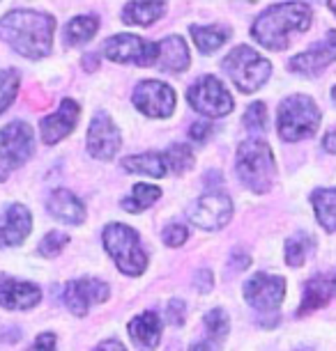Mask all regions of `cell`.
<instances>
[{
    "label": "cell",
    "mask_w": 336,
    "mask_h": 351,
    "mask_svg": "<svg viewBox=\"0 0 336 351\" xmlns=\"http://www.w3.org/2000/svg\"><path fill=\"white\" fill-rule=\"evenodd\" d=\"M318 223L327 232H336V189H320L311 195Z\"/></svg>",
    "instance_id": "obj_25"
},
{
    "label": "cell",
    "mask_w": 336,
    "mask_h": 351,
    "mask_svg": "<svg viewBox=\"0 0 336 351\" xmlns=\"http://www.w3.org/2000/svg\"><path fill=\"white\" fill-rule=\"evenodd\" d=\"M332 62H336V32H327L322 42L313 44L309 51L293 58L291 69L302 76H315Z\"/></svg>",
    "instance_id": "obj_15"
},
{
    "label": "cell",
    "mask_w": 336,
    "mask_h": 351,
    "mask_svg": "<svg viewBox=\"0 0 336 351\" xmlns=\"http://www.w3.org/2000/svg\"><path fill=\"white\" fill-rule=\"evenodd\" d=\"M221 69L245 95L260 90L272 74V62L258 56L251 46H237L221 60Z\"/></svg>",
    "instance_id": "obj_5"
},
{
    "label": "cell",
    "mask_w": 336,
    "mask_h": 351,
    "mask_svg": "<svg viewBox=\"0 0 336 351\" xmlns=\"http://www.w3.org/2000/svg\"><path fill=\"white\" fill-rule=\"evenodd\" d=\"M212 134H214V124H210V122H194L189 129L191 141H196V143H205Z\"/></svg>",
    "instance_id": "obj_36"
},
{
    "label": "cell",
    "mask_w": 336,
    "mask_h": 351,
    "mask_svg": "<svg viewBox=\"0 0 336 351\" xmlns=\"http://www.w3.org/2000/svg\"><path fill=\"white\" fill-rule=\"evenodd\" d=\"M191 37H194L201 53L210 56V53H214L228 42L230 30L226 25H191Z\"/></svg>",
    "instance_id": "obj_24"
},
{
    "label": "cell",
    "mask_w": 336,
    "mask_h": 351,
    "mask_svg": "<svg viewBox=\"0 0 336 351\" xmlns=\"http://www.w3.org/2000/svg\"><path fill=\"white\" fill-rule=\"evenodd\" d=\"M104 248L117 264V269L127 276H141L148 267V255L141 246V237L129 225L109 223L104 228Z\"/></svg>",
    "instance_id": "obj_4"
},
{
    "label": "cell",
    "mask_w": 336,
    "mask_h": 351,
    "mask_svg": "<svg viewBox=\"0 0 336 351\" xmlns=\"http://www.w3.org/2000/svg\"><path fill=\"white\" fill-rule=\"evenodd\" d=\"M83 67L85 69H97V58L95 56H85L83 58Z\"/></svg>",
    "instance_id": "obj_43"
},
{
    "label": "cell",
    "mask_w": 336,
    "mask_h": 351,
    "mask_svg": "<svg viewBox=\"0 0 336 351\" xmlns=\"http://www.w3.org/2000/svg\"><path fill=\"white\" fill-rule=\"evenodd\" d=\"M336 299V274H318L304 285V294L300 303V317L309 315L313 310L327 306L329 301Z\"/></svg>",
    "instance_id": "obj_19"
},
{
    "label": "cell",
    "mask_w": 336,
    "mask_h": 351,
    "mask_svg": "<svg viewBox=\"0 0 336 351\" xmlns=\"http://www.w3.org/2000/svg\"><path fill=\"white\" fill-rule=\"evenodd\" d=\"M131 101L143 115L148 117H170L175 108V92L170 90V85L161 83V81H143L136 85L134 97Z\"/></svg>",
    "instance_id": "obj_12"
},
{
    "label": "cell",
    "mask_w": 336,
    "mask_h": 351,
    "mask_svg": "<svg viewBox=\"0 0 336 351\" xmlns=\"http://www.w3.org/2000/svg\"><path fill=\"white\" fill-rule=\"evenodd\" d=\"M230 216H233V202L219 191H210V193L201 195L187 209L189 223H194L201 230H219L230 221Z\"/></svg>",
    "instance_id": "obj_10"
},
{
    "label": "cell",
    "mask_w": 336,
    "mask_h": 351,
    "mask_svg": "<svg viewBox=\"0 0 336 351\" xmlns=\"http://www.w3.org/2000/svg\"><path fill=\"white\" fill-rule=\"evenodd\" d=\"M109 285L97 280V278H78L65 285V303L76 317H83L92 306L104 303L109 299Z\"/></svg>",
    "instance_id": "obj_13"
},
{
    "label": "cell",
    "mask_w": 336,
    "mask_h": 351,
    "mask_svg": "<svg viewBox=\"0 0 336 351\" xmlns=\"http://www.w3.org/2000/svg\"><path fill=\"white\" fill-rule=\"evenodd\" d=\"M122 168L127 172H136V175H148L155 177V180H161L168 172L166 158L164 154H157V152H148V154H136V156H127L122 161Z\"/></svg>",
    "instance_id": "obj_23"
},
{
    "label": "cell",
    "mask_w": 336,
    "mask_h": 351,
    "mask_svg": "<svg viewBox=\"0 0 336 351\" xmlns=\"http://www.w3.org/2000/svg\"><path fill=\"white\" fill-rule=\"evenodd\" d=\"M189 351H212V342H199V344H194V347H191Z\"/></svg>",
    "instance_id": "obj_44"
},
{
    "label": "cell",
    "mask_w": 336,
    "mask_h": 351,
    "mask_svg": "<svg viewBox=\"0 0 336 351\" xmlns=\"http://www.w3.org/2000/svg\"><path fill=\"white\" fill-rule=\"evenodd\" d=\"M164 12H166L164 3H129L124 5L122 21L131 25H150L159 16H164Z\"/></svg>",
    "instance_id": "obj_27"
},
{
    "label": "cell",
    "mask_w": 336,
    "mask_h": 351,
    "mask_svg": "<svg viewBox=\"0 0 336 351\" xmlns=\"http://www.w3.org/2000/svg\"><path fill=\"white\" fill-rule=\"evenodd\" d=\"M242 124H245L249 131H254V134L265 131L267 129V108H265V104L256 101V104L249 106L245 117H242Z\"/></svg>",
    "instance_id": "obj_33"
},
{
    "label": "cell",
    "mask_w": 336,
    "mask_h": 351,
    "mask_svg": "<svg viewBox=\"0 0 336 351\" xmlns=\"http://www.w3.org/2000/svg\"><path fill=\"white\" fill-rule=\"evenodd\" d=\"M92 351H127V349H124L117 340H107V342H102L100 347H95Z\"/></svg>",
    "instance_id": "obj_41"
},
{
    "label": "cell",
    "mask_w": 336,
    "mask_h": 351,
    "mask_svg": "<svg viewBox=\"0 0 336 351\" xmlns=\"http://www.w3.org/2000/svg\"><path fill=\"white\" fill-rule=\"evenodd\" d=\"M189 62H191L189 49H187V44H184L182 37L168 35L166 39L157 42V67H159L161 71L180 74V71H187Z\"/></svg>",
    "instance_id": "obj_20"
},
{
    "label": "cell",
    "mask_w": 336,
    "mask_h": 351,
    "mask_svg": "<svg viewBox=\"0 0 336 351\" xmlns=\"http://www.w3.org/2000/svg\"><path fill=\"white\" fill-rule=\"evenodd\" d=\"M286 296V280L281 276L256 274L245 285V299L258 313H276Z\"/></svg>",
    "instance_id": "obj_11"
},
{
    "label": "cell",
    "mask_w": 336,
    "mask_h": 351,
    "mask_svg": "<svg viewBox=\"0 0 336 351\" xmlns=\"http://www.w3.org/2000/svg\"><path fill=\"white\" fill-rule=\"evenodd\" d=\"M97 28H100V19L97 16H90V14H83V16H76L65 25V44L67 46H81L85 42H90L95 37Z\"/></svg>",
    "instance_id": "obj_26"
},
{
    "label": "cell",
    "mask_w": 336,
    "mask_h": 351,
    "mask_svg": "<svg viewBox=\"0 0 336 351\" xmlns=\"http://www.w3.org/2000/svg\"><path fill=\"white\" fill-rule=\"evenodd\" d=\"M42 299V289L32 282L0 274V306L5 310H30Z\"/></svg>",
    "instance_id": "obj_17"
},
{
    "label": "cell",
    "mask_w": 336,
    "mask_h": 351,
    "mask_svg": "<svg viewBox=\"0 0 336 351\" xmlns=\"http://www.w3.org/2000/svg\"><path fill=\"white\" fill-rule=\"evenodd\" d=\"M35 154V134L25 122H10L0 129V182Z\"/></svg>",
    "instance_id": "obj_7"
},
{
    "label": "cell",
    "mask_w": 336,
    "mask_h": 351,
    "mask_svg": "<svg viewBox=\"0 0 336 351\" xmlns=\"http://www.w3.org/2000/svg\"><path fill=\"white\" fill-rule=\"evenodd\" d=\"M32 230L30 211L23 204H10L5 214L0 216V248L19 246Z\"/></svg>",
    "instance_id": "obj_18"
},
{
    "label": "cell",
    "mask_w": 336,
    "mask_h": 351,
    "mask_svg": "<svg viewBox=\"0 0 336 351\" xmlns=\"http://www.w3.org/2000/svg\"><path fill=\"white\" fill-rule=\"evenodd\" d=\"M164 158H166V165L175 175H182V172L194 168V152H191L189 145H170L164 152Z\"/></svg>",
    "instance_id": "obj_30"
},
{
    "label": "cell",
    "mask_w": 336,
    "mask_h": 351,
    "mask_svg": "<svg viewBox=\"0 0 336 351\" xmlns=\"http://www.w3.org/2000/svg\"><path fill=\"white\" fill-rule=\"evenodd\" d=\"M67 243H69V237L65 234V232H49V234L42 239V243H39V255L54 257L60 253Z\"/></svg>",
    "instance_id": "obj_34"
},
{
    "label": "cell",
    "mask_w": 336,
    "mask_h": 351,
    "mask_svg": "<svg viewBox=\"0 0 336 351\" xmlns=\"http://www.w3.org/2000/svg\"><path fill=\"white\" fill-rule=\"evenodd\" d=\"M249 262H251V257L245 255V253H240V255H233V262H230V267L237 269V271H245L249 267Z\"/></svg>",
    "instance_id": "obj_40"
},
{
    "label": "cell",
    "mask_w": 336,
    "mask_h": 351,
    "mask_svg": "<svg viewBox=\"0 0 336 351\" xmlns=\"http://www.w3.org/2000/svg\"><path fill=\"white\" fill-rule=\"evenodd\" d=\"M311 25V8L304 3H281L256 19L251 35L269 51H286L295 32H306Z\"/></svg>",
    "instance_id": "obj_2"
},
{
    "label": "cell",
    "mask_w": 336,
    "mask_h": 351,
    "mask_svg": "<svg viewBox=\"0 0 336 351\" xmlns=\"http://www.w3.org/2000/svg\"><path fill=\"white\" fill-rule=\"evenodd\" d=\"M28 351H56V335L54 333H42Z\"/></svg>",
    "instance_id": "obj_38"
},
{
    "label": "cell",
    "mask_w": 336,
    "mask_h": 351,
    "mask_svg": "<svg viewBox=\"0 0 336 351\" xmlns=\"http://www.w3.org/2000/svg\"><path fill=\"white\" fill-rule=\"evenodd\" d=\"M19 83H21V78H19L14 69L0 71V115H3V112L8 110V106L16 99Z\"/></svg>",
    "instance_id": "obj_32"
},
{
    "label": "cell",
    "mask_w": 336,
    "mask_h": 351,
    "mask_svg": "<svg viewBox=\"0 0 336 351\" xmlns=\"http://www.w3.org/2000/svg\"><path fill=\"white\" fill-rule=\"evenodd\" d=\"M78 115H81V108L74 99H65L60 104V108L56 112H51L49 117H44L39 122V131H42V141L46 145H56L60 143L63 138H67L71 131H74Z\"/></svg>",
    "instance_id": "obj_16"
},
{
    "label": "cell",
    "mask_w": 336,
    "mask_h": 351,
    "mask_svg": "<svg viewBox=\"0 0 336 351\" xmlns=\"http://www.w3.org/2000/svg\"><path fill=\"white\" fill-rule=\"evenodd\" d=\"M56 19L42 12L19 10L0 19V39L8 42L19 56L42 60L54 49Z\"/></svg>",
    "instance_id": "obj_1"
},
{
    "label": "cell",
    "mask_w": 336,
    "mask_h": 351,
    "mask_svg": "<svg viewBox=\"0 0 336 351\" xmlns=\"http://www.w3.org/2000/svg\"><path fill=\"white\" fill-rule=\"evenodd\" d=\"M205 328H208V335H210V342L212 344H219L226 340L228 335V328H230V322H228V315L223 313L221 308H214L210 310L205 315Z\"/></svg>",
    "instance_id": "obj_31"
},
{
    "label": "cell",
    "mask_w": 336,
    "mask_h": 351,
    "mask_svg": "<svg viewBox=\"0 0 336 351\" xmlns=\"http://www.w3.org/2000/svg\"><path fill=\"white\" fill-rule=\"evenodd\" d=\"M329 10H332L334 14H336V3H329Z\"/></svg>",
    "instance_id": "obj_45"
},
{
    "label": "cell",
    "mask_w": 336,
    "mask_h": 351,
    "mask_svg": "<svg viewBox=\"0 0 336 351\" xmlns=\"http://www.w3.org/2000/svg\"><path fill=\"white\" fill-rule=\"evenodd\" d=\"M320 127V110L311 97L293 95L279 106V136L286 143L311 138Z\"/></svg>",
    "instance_id": "obj_6"
},
{
    "label": "cell",
    "mask_w": 336,
    "mask_h": 351,
    "mask_svg": "<svg viewBox=\"0 0 336 351\" xmlns=\"http://www.w3.org/2000/svg\"><path fill=\"white\" fill-rule=\"evenodd\" d=\"M187 237H189V230L184 228L182 223H173V225H168L166 230H164V243L170 248H177V246H182L184 241H187Z\"/></svg>",
    "instance_id": "obj_35"
},
{
    "label": "cell",
    "mask_w": 336,
    "mask_h": 351,
    "mask_svg": "<svg viewBox=\"0 0 336 351\" xmlns=\"http://www.w3.org/2000/svg\"><path fill=\"white\" fill-rule=\"evenodd\" d=\"M102 53L113 62L153 67L157 64V44L146 42L138 35H113L102 46Z\"/></svg>",
    "instance_id": "obj_9"
},
{
    "label": "cell",
    "mask_w": 336,
    "mask_h": 351,
    "mask_svg": "<svg viewBox=\"0 0 336 351\" xmlns=\"http://www.w3.org/2000/svg\"><path fill=\"white\" fill-rule=\"evenodd\" d=\"M235 170L242 184L254 191V193H265L274 184V154L272 147L260 141V138H249V141L237 145Z\"/></svg>",
    "instance_id": "obj_3"
},
{
    "label": "cell",
    "mask_w": 336,
    "mask_h": 351,
    "mask_svg": "<svg viewBox=\"0 0 336 351\" xmlns=\"http://www.w3.org/2000/svg\"><path fill=\"white\" fill-rule=\"evenodd\" d=\"M187 99H189L191 108L208 117H223L233 110V97L223 88V83L219 78L212 74L201 76L199 81L191 85L187 92Z\"/></svg>",
    "instance_id": "obj_8"
},
{
    "label": "cell",
    "mask_w": 336,
    "mask_h": 351,
    "mask_svg": "<svg viewBox=\"0 0 336 351\" xmlns=\"http://www.w3.org/2000/svg\"><path fill=\"white\" fill-rule=\"evenodd\" d=\"M313 248V239L309 234H295L286 241V262L291 267H302Z\"/></svg>",
    "instance_id": "obj_29"
},
{
    "label": "cell",
    "mask_w": 336,
    "mask_h": 351,
    "mask_svg": "<svg viewBox=\"0 0 336 351\" xmlns=\"http://www.w3.org/2000/svg\"><path fill=\"white\" fill-rule=\"evenodd\" d=\"M332 99H334V101H336V88H334V92H332Z\"/></svg>",
    "instance_id": "obj_46"
},
{
    "label": "cell",
    "mask_w": 336,
    "mask_h": 351,
    "mask_svg": "<svg viewBox=\"0 0 336 351\" xmlns=\"http://www.w3.org/2000/svg\"><path fill=\"white\" fill-rule=\"evenodd\" d=\"M159 197H161L159 186H153V184H136L131 195L122 200V209L131 211V214H138V211H146L148 207H153Z\"/></svg>",
    "instance_id": "obj_28"
},
{
    "label": "cell",
    "mask_w": 336,
    "mask_h": 351,
    "mask_svg": "<svg viewBox=\"0 0 336 351\" xmlns=\"http://www.w3.org/2000/svg\"><path fill=\"white\" fill-rule=\"evenodd\" d=\"M129 337L141 351H155L161 340V319L159 315L148 310L129 322Z\"/></svg>",
    "instance_id": "obj_21"
},
{
    "label": "cell",
    "mask_w": 336,
    "mask_h": 351,
    "mask_svg": "<svg viewBox=\"0 0 336 351\" xmlns=\"http://www.w3.org/2000/svg\"><path fill=\"white\" fill-rule=\"evenodd\" d=\"M49 214L60 223H67V225H81L83 218H85V204L78 200V197L71 193V191H56L51 193L49 197Z\"/></svg>",
    "instance_id": "obj_22"
},
{
    "label": "cell",
    "mask_w": 336,
    "mask_h": 351,
    "mask_svg": "<svg viewBox=\"0 0 336 351\" xmlns=\"http://www.w3.org/2000/svg\"><path fill=\"white\" fill-rule=\"evenodd\" d=\"M322 147H325L327 152H332V154H336V129L329 131V134L322 138Z\"/></svg>",
    "instance_id": "obj_42"
},
{
    "label": "cell",
    "mask_w": 336,
    "mask_h": 351,
    "mask_svg": "<svg viewBox=\"0 0 336 351\" xmlns=\"http://www.w3.org/2000/svg\"><path fill=\"white\" fill-rule=\"evenodd\" d=\"M196 289H201L203 294H208V291H212V285H214V278H212V271H208V269H203L199 276H196Z\"/></svg>",
    "instance_id": "obj_39"
},
{
    "label": "cell",
    "mask_w": 336,
    "mask_h": 351,
    "mask_svg": "<svg viewBox=\"0 0 336 351\" xmlns=\"http://www.w3.org/2000/svg\"><path fill=\"white\" fill-rule=\"evenodd\" d=\"M166 319L173 324V326H182L184 322V303L182 301H170L168 310H166Z\"/></svg>",
    "instance_id": "obj_37"
},
{
    "label": "cell",
    "mask_w": 336,
    "mask_h": 351,
    "mask_svg": "<svg viewBox=\"0 0 336 351\" xmlns=\"http://www.w3.org/2000/svg\"><path fill=\"white\" fill-rule=\"evenodd\" d=\"M122 136L107 112H97L88 127V152L100 161H111L120 149Z\"/></svg>",
    "instance_id": "obj_14"
}]
</instances>
